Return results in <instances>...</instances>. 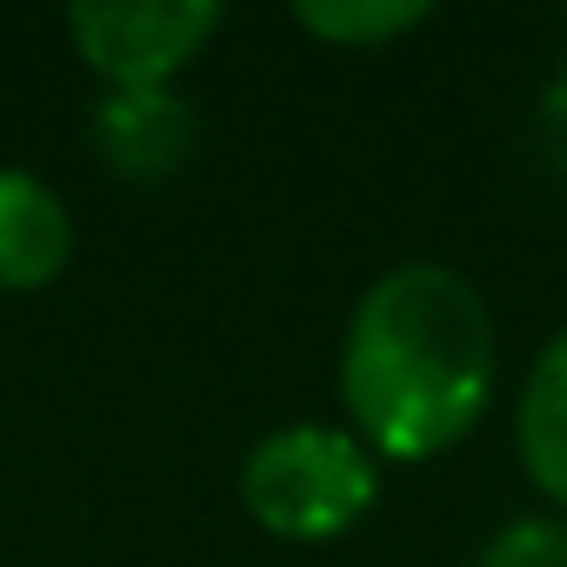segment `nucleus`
<instances>
[{
  "instance_id": "obj_3",
  "label": "nucleus",
  "mask_w": 567,
  "mask_h": 567,
  "mask_svg": "<svg viewBox=\"0 0 567 567\" xmlns=\"http://www.w3.org/2000/svg\"><path fill=\"white\" fill-rule=\"evenodd\" d=\"M68 34L107 87H174V74L194 68L220 34V8L214 0H81L68 8Z\"/></svg>"
},
{
  "instance_id": "obj_4",
  "label": "nucleus",
  "mask_w": 567,
  "mask_h": 567,
  "mask_svg": "<svg viewBox=\"0 0 567 567\" xmlns=\"http://www.w3.org/2000/svg\"><path fill=\"white\" fill-rule=\"evenodd\" d=\"M94 154L121 174V181H167L194 161L200 121L187 107V94L174 87H107L87 114Z\"/></svg>"
},
{
  "instance_id": "obj_8",
  "label": "nucleus",
  "mask_w": 567,
  "mask_h": 567,
  "mask_svg": "<svg viewBox=\"0 0 567 567\" xmlns=\"http://www.w3.org/2000/svg\"><path fill=\"white\" fill-rule=\"evenodd\" d=\"M474 567H567V520H554V514H520V520H507V527L481 547Z\"/></svg>"
},
{
  "instance_id": "obj_1",
  "label": "nucleus",
  "mask_w": 567,
  "mask_h": 567,
  "mask_svg": "<svg viewBox=\"0 0 567 567\" xmlns=\"http://www.w3.org/2000/svg\"><path fill=\"white\" fill-rule=\"evenodd\" d=\"M494 401V315L441 260L388 267L341 341V408L381 461L461 447Z\"/></svg>"
},
{
  "instance_id": "obj_5",
  "label": "nucleus",
  "mask_w": 567,
  "mask_h": 567,
  "mask_svg": "<svg viewBox=\"0 0 567 567\" xmlns=\"http://www.w3.org/2000/svg\"><path fill=\"white\" fill-rule=\"evenodd\" d=\"M68 260H74L68 200L21 167H0V288L34 295L48 280H61Z\"/></svg>"
},
{
  "instance_id": "obj_6",
  "label": "nucleus",
  "mask_w": 567,
  "mask_h": 567,
  "mask_svg": "<svg viewBox=\"0 0 567 567\" xmlns=\"http://www.w3.org/2000/svg\"><path fill=\"white\" fill-rule=\"evenodd\" d=\"M514 447L527 481L567 507V328L534 354L527 381H520V408H514Z\"/></svg>"
},
{
  "instance_id": "obj_2",
  "label": "nucleus",
  "mask_w": 567,
  "mask_h": 567,
  "mask_svg": "<svg viewBox=\"0 0 567 567\" xmlns=\"http://www.w3.org/2000/svg\"><path fill=\"white\" fill-rule=\"evenodd\" d=\"M374 454L354 441V427L328 421L274 427L240 461V501L274 540H334L374 507Z\"/></svg>"
},
{
  "instance_id": "obj_7",
  "label": "nucleus",
  "mask_w": 567,
  "mask_h": 567,
  "mask_svg": "<svg viewBox=\"0 0 567 567\" xmlns=\"http://www.w3.org/2000/svg\"><path fill=\"white\" fill-rule=\"evenodd\" d=\"M421 21H434L427 0H301L295 8L301 34H315L328 48H354V54L388 48V41L414 34Z\"/></svg>"
}]
</instances>
